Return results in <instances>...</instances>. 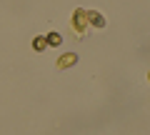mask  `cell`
Masks as SVG:
<instances>
[{
	"label": "cell",
	"mask_w": 150,
	"mask_h": 135,
	"mask_svg": "<svg viewBox=\"0 0 150 135\" xmlns=\"http://www.w3.org/2000/svg\"><path fill=\"white\" fill-rule=\"evenodd\" d=\"M90 18H93V20H95V25H98V28H103V18H100V15H95V13H93Z\"/></svg>",
	"instance_id": "obj_4"
},
{
	"label": "cell",
	"mask_w": 150,
	"mask_h": 135,
	"mask_svg": "<svg viewBox=\"0 0 150 135\" xmlns=\"http://www.w3.org/2000/svg\"><path fill=\"white\" fill-rule=\"evenodd\" d=\"M45 43H50V45H60V35H58V33H53V35H48V38H45Z\"/></svg>",
	"instance_id": "obj_2"
},
{
	"label": "cell",
	"mask_w": 150,
	"mask_h": 135,
	"mask_svg": "<svg viewBox=\"0 0 150 135\" xmlns=\"http://www.w3.org/2000/svg\"><path fill=\"white\" fill-rule=\"evenodd\" d=\"M75 63V55L70 53V55H63V58L58 60V68H68V65H73Z\"/></svg>",
	"instance_id": "obj_1"
},
{
	"label": "cell",
	"mask_w": 150,
	"mask_h": 135,
	"mask_svg": "<svg viewBox=\"0 0 150 135\" xmlns=\"http://www.w3.org/2000/svg\"><path fill=\"white\" fill-rule=\"evenodd\" d=\"M35 50H45V38H38L35 40Z\"/></svg>",
	"instance_id": "obj_3"
}]
</instances>
